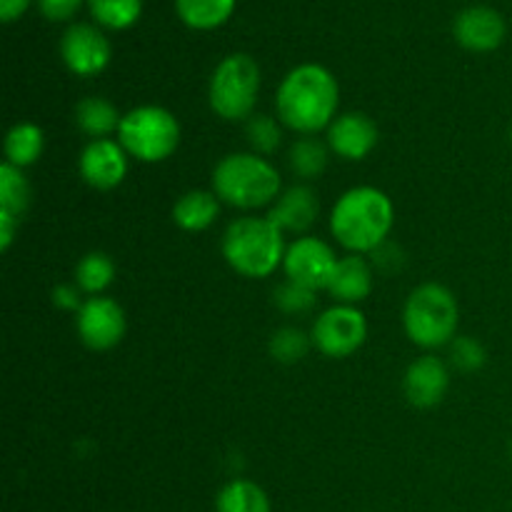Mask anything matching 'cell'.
<instances>
[{
  "label": "cell",
  "mask_w": 512,
  "mask_h": 512,
  "mask_svg": "<svg viewBox=\"0 0 512 512\" xmlns=\"http://www.w3.org/2000/svg\"><path fill=\"white\" fill-rule=\"evenodd\" d=\"M340 103L338 80L323 65L305 63L285 75L275 95L278 118L298 133H318L335 120Z\"/></svg>",
  "instance_id": "6da1fadb"
},
{
  "label": "cell",
  "mask_w": 512,
  "mask_h": 512,
  "mask_svg": "<svg viewBox=\"0 0 512 512\" xmlns=\"http://www.w3.org/2000/svg\"><path fill=\"white\" fill-rule=\"evenodd\" d=\"M393 228V203L378 188H353L335 203L330 230L343 248L353 253H373Z\"/></svg>",
  "instance_id": "7a4b0ae2"
},
{
  "label": "cell",
  "mask_w": 512,
  "mask_h": 512,
  "mask_svg": "<svg viewBox=\"0 0 512 512\" xmlns=\"http://www.w3.org/2000/svg\"><path fill=\"white\" fill-rule=\"evenodd\" d=\"M223 255L245 278H268L285 260L283 230L270 218H240L223 235Z\"/></svg>",
  "instance_id": "3957f363"
},
{
  "label": "cell",
  "mask_w": 512,
  "mask_h": 512,
  "mask_svg": "<svg viewBox=\"0 0 512 512\" xmlns=\"http://www.w3.org/2000/svg\"><path fill=\"white\" fill-rule=\"evenodd\" d=\"M213 188L235 208H263L280 195V173L260 155L233 153L215 168Z\"/></svg>",
  "instance_id": "277c9868"
},
{
  "label": "cell",
  "mask_w": 512,
  "mask_h": 512,
  "mask_svg": "<svg viewBox=\"0 0 512 512\" xmlns=\"http://www.w3.org/2000/svg\"><path fill=\"white\" fill-rule=\"evenodd\" d=\"M405 333L420 348H440L458 330L460 310L455 295L438 283L420 285L405 303Z\"/></svg>",
  "instance_id": "5b68a950"
},
{
  "label": "cell",
  "mask_w": 512,
  "mask_h": 512,
  "mask_svg": "<svg viewBox=\"0 0 512 512\" xmlns=\"http://www.w3.org/2000/svg\"><path fill=\"white\" fill-rule=\"evenodd\" d=\"M125 153L143 163H160L180 145V125L170 110L160 105H143L123 115L118 128Z\"/></svg>",
  "instance_id": "8992f818"
},
{
  "label": "cell",
  "mask_w": 512,
  "mask_h": 512,
  "mask_svg": "<svg viewBox=\"0 0 512 512\" xmlns=\"http://www.w3.org/2000/svg\"><path fill=\"white\" fill-rule=\"evenodd\" d=\"M260 90V68L250 55H228L210 80V105L223 120H243L253 113Z\"/></svg>",
  "instance_id": "52a82bcc"
},
{
  "label": "cell",
  "mask_w": 512,
  "mask_h": 512,
  "mask_svg": "<svg viewBox=\"0 0 512 512\" xmlns=\"http://www.w3.org/2000/svg\"><path fill=\"white\" fill-rule=\"evenodd\" d=\"M365 315L353 305L325 310L313 328V343L328 358H348L365 343Z\"/></svg>",
  "instance_id": "ba28073f"
},
{
  "label": "cell",
  "mask_w": 512,
  "mask_h": 512,
  "mask_svg": "<svg viewBox=\"0 0 512 512\" xmlns=\"http://www.w3.org/2000/svg\"><path fill=\"white\" fill-rule=\"evenodd\" d=\"M338 258L328 243L320 238H298L285 250L283 268L290 283H298L308 290H328L335 273Z\"/></svg>",
  "instance_id": "9c48e42d"
},
{
  "label": "cell",
  "mask_w": 512,
  "mask_h": 512,
  "mask_svg": "<svg viewBox=\"0 0 512 512\" xmlns=\"http://www.w3.org/2000/svg\"><path fill=\"white\" fill-rule=\"evenodd\" d=\"M78 333L88 348L110 350L123 340L125 313L113 298H90L78 310Z\"/></svg>",
  "instance_id": "30bf717a"
},
{
  "label": "cell",
  "mask_w": 512,
  "mask_h": 512,
  "mask_svg": "<svg viewBox=\"0 0 512 512\" xmlns=\"http://www.w3.org/2000/svg\"><path fill=\"white\" fill-rule=\"evenodd\" d=\"M60 55L75 75H95L108 65L110 43L95 25L75 23L60 38Z\"/></svg>",
  "instance_id": "8fae6325"
},
{
  "label": "cell",
  "mask_w": 512,
  "mask_h": 512,
  "mask_svg": "<svg viewBox=\"0 0 512 512\" xmlns=\"http://www.w3.org/2000/svg\"><path fill=\"white\" fill-rule=\"evenodd\" d=\"M125 148L115 140L100 138L85 145L80 155V175L88 185L98 190H110L123 183L128 173V158Z\"/></svg>",
  "instance_id": "7c38bea8"
},
{
  "label": "cell",
  "mask_w": 512,
  "mask_h": 512,
  "mask_svg": "<svg viewBox=\"0 0 512 512\" xmlns=\"http://www.w3.org/2000/svg\"><path fill=\"white\" fill-rule=\"evenodd\" d=\"M453 33L463 48L475 50V53H488L503 43L505 20L498 10L488 8V5H473V8L458 13Z\"/></svg>",
  "instance_id": "4fadbf2b"
},
{
  "label": "cell",
  "mask_w": 512,
  "mask_h": 512,
  "mask_svg": "<svg viewBox=\"0 0 512 512\" xmlns=\"http://www.w3.org/2000/svg\"><path fill=\"white\" fill-rule=\"evenodd\" d=\"M328 143L345 160H363L378 145V125L363 113H345L330 123Z\"/></svg>",
  "instance_id": "5bb4252c"
},
{
  "label": "cell",
  "mask_w": 512,
  "mask_h": 512,
  "mask_svg": "<svg viewBox=\"0 0 512 512\" xmlns=\"http://www.w3.org/2000/svg\"><path fill=\"white\" fill-rule=\"evenodd\" d=\"M450 375L448 368L435 355H425V358L415 360L405 373V395L415 408H433L448 393Z\"/></svg>",
  "instance_id": "9a60e30c"
},
{
  "label": "cell",
  "mask_w": 512,
  "mask_h": 512,
  "mask_svg": "<svg viewBox=\"0 0 512 512\" xmlns=\"http://www.w3.org/2000/svg\"><path fill=\"white\" fill-rule=\"evenodd\" d=\"M330 295L335 300H340L343 305L360 303L370 295L373 290V273H370V265L365 263L360 255H348V258H340L335 265V273L330 278L328 285Z\"/></svg>",
  "instance_id": "2e32d148"
},
{
  "label": "cell",
  "mask_w": 512,
  "mask_h": 512,
  "mask_svg": "<svg viewBox=\"0 0 512 512\" xmlns=\"http://www.w3.org/2000/svg\"><path fill=\"white\" fill-rule=\"evenodd\" d=\"M280 230H305L318 218V198L308 185L285 190L268 215Z\"/></svg>",
  "instance_id": "e0dca14e"
},
{
  "label": "cell",
  "mask_w": 512,
  "mask_h": 512,
  "mask_svg": "<svg viewBox=\"0 0 512 512\" xmlns=\"http://www.w3.org/2000/svg\"><path fill=\"white\" fill-rule=\"evenodd\" d=\"M218 213L220 198L215 193H208V190H190L173 208L175 223L183 230H190V233H198V230H205L208 225H213Z\"/></svg>",
  "instance_id": "ac0fdd59"
},
{
  "label": "cell",
  "mask_w": 512,
  "mask_h": 512,
  "mask_svg": "<svg viewBox=\"0 0 512 512\" xmlns=\"http://www.w3.org/2000/svg\"><path fill=\"white\" fill-rule=\"evenodd\" d=\"M235 8V0H175L180 20L190 28L210 30L223 25Z\"/></svg>",
  "instance_id": "d6986e66"
},
{
  "label": "cell",
  "mask_w": 512,
  "mask_h": 512,
  "mask_svg": "<svg viewBox=\"0 0 512 512\" xmlns=\"http://www.w3.org/2000/svg\"><path fill=\"white\" fill-rule=\"evenodd\" d=\"M43 153V130L35 123H18L5 138V158L15 168L33 165Z\"/></svg>",
  "instance_id": "ffe728a7"
},
{
  "label": "cell",
  "mask_w": 512,
  "mask_h": 512,
  "mask_svg": "<svg viewBox=\"0 0 512 512\" xmlns=\"http://www.w3.org/2000/svg\"><path fill=\"white\" fill-rule=\"evenodd\" d=\"M75 120H78L80 130H85L95 140H100L113 133V130H118L123 118L118 115L115 105L108 103L105 98H85L78 103Z\"/></svg>",
  "instance_id": "44dd1931"
},
{
  "label": "cell",
  "mask_w": 512,
  "mask_h": 512,
  "mask_svg": "<svg viewBox=\"0 0 512 512\" xmlns=\"http://www.w3.org/2000/svg\"><path fill=\"white\" fill-rule=\"evenodd\" d=\"M218 512H270V500L260 485L233 480L220 490Z\"/></svg>",
  "instance_id": "7402d4cb"
},
{
  "label": "cell",
  "mask_w": 512,
  "mask_h": 512,
  "mask_svg": "<svg viewBox=\"0 0 512 512\" xmlns=\"http://www.w3.org/2000/svg\"><path fill=\"white\" fill-rule=\"evenodd\" d=\"M30 205V185L20 168L5 163L0 168V213L10 215V218L20 220V215L28 210Z\"/></svg>",
  "instance_id": "603a6c76"
},
{
  "label": "cell",
  "mask_w": 512,
  "mask_h": 512,
  "mask_svg": "<svg viewBox=\"0 0 512 512\" xmlns=\"http://www.w3.org/2000/svg\"><path fill=\"white\" fill-rule=\"evenodd\" d=\"M90 13L105 28H128L140 18L143 0H88Z\"/></svg>",
  "instance_id": "cb8c5ba5"
},
{
  "label": "cell",
  "mask_w": 512,
  "mask_h": 512,
  "mask_svg": "<svg viewBox=\"0 0 512 512\" xmlns=\"http://www.w3.org/2000/svg\"><path fill=\"white\" fill-rule=\"evenodd\" d=\"M115 278V265L108 255L90 253L80 260L78 270H75V280L85 293H103Z\"/></svg>",
  "instance_id": "d4e9b609"
},
{
  "label": "cell",
  "mask_w": 512,
  "mask_h": 512,
  "mask_svg": "<svg viewBox=\"0 0 512 512\" xmlns=\"http://www.w3.org/2000/svg\"><path fill=\"white\" fill-rule=\"evenodd\" d=\"M328 165V150L313 138H300L290 150V168L300 178H315Z\"/></svg>",
  "instance_id": "484cf974"
},
{
  "label": "cell",
  "mask_w": 512,
  "mask_h": 512,
  "mask_svg": "<svg viewBox=\"0 0 512 512\" xmlns=\"http://www.w3.org/2000/svg\"><path fill=\"white\" fill-rule=\"evenodd\" d=\"M270 353L280 363H295V360L305 358V353H308V338L300 330L283 328L270 340Z\"/></svg>",
  "instance_id": "4316f807"
},
{
  "label": "cell",
  "mask_w": 512,
  "mask_h": 512,
  "mask_svg": "<svg viewBox=\"0 0 512 512\" xmlns=\"http://www.w3.org/2000/svg\"><path fill=\"white\" fill-rule=\"evenodd\" d=\"M248 140L258 153H275L283 140V133H280L278 123H275L270 115H255L248 123Z\"/></svg>",
  "instance_id": "83f0119b"
},
{
  "label": "cell",
  "mask_w": 512,
  "mask_h": 512,
  "mask_svg": "<svg viewBox=\"0 0 512 512\" xmlns=\"http://www.w3.org/2000/svg\"><path fill=\"white\" fill-rule=\"evenodd\" d=\"M275 303H278V308H283L285 313H305V310L313 308L315 298H313V290L303 288V285L298 283H285L283 288H278V293H275Z\"/></svg>",
  "instance_id": "f1b7e54d"
},
{
  "label": "cell",
  "mask_w": 512,
  "mask_h": 512,
  "mask_svg": "<svg viewBox=\"0 0 512 512\" xmlns=\"http://www.w3.org/2000/svg\"><path fill=\"white\" fill-rule=\"evenodd\" d=\"M453 363L460 370H478L485 363L483 345L473 338H458L453 343Z\"/></svg>",
  "instance_id": "f546056e"
},
{
  "label": "cell",
  "mask_w": 512,
  "mask_h": 512,
  "mask_svg": "<svg viewBox=\"0 0 512 512\" xmlns=\"http://www.w3.org/2000/svg\"><path fill=\"white\" fill-rule=\"evenodd\" d=\"M83 0H38V8L50 20H68Z\"/></svg>",
  "instance_id": "4dcf8cb0"
},
{
  "label": "cell",
  "mask_w": 512,
  "mask_h": 512,
  "mask_svg": "<svg viewBox=\"0 0 512 512\" xmlns=\"http://www.w3.org/2000/svg\"><path fill=\"white\" fill-rule=\"evenodd\" d=\"M28 5L30 0H0V18L10 23V20L20 18L28 10Z\"/></svg>",
  "instance_id": "1f68e13d"
},
{
  "label": "cell",
  "mask_w": 512,
  "mask_h": 512,
  "mask_svg": "<svg viewBox=\"0 0 512 512\" xmlns=\"http://www.w3.org/2000/svg\"><path fill=\"white\" fill-rule=\"evenodd\" d=\"M55 303H58L60 308H83L78 300V290L68 288V285H60V288L55 290Z\"/></svg>",
  "instance_id": "d6a6232c"
},
{
  "label": "cell",
  "mask_w": 512,
  "mask_h": 512,
  "mask_svg": "<svg viewBox=\"0 0 512 512\" xmlns=\"http://www.w3.org/2000/svg\"><path fill=\"white\" fill-rule=\"evenodd\" d=\"M20 220L10 218V215L0 213V248L8 250L10 243H13V233H15V225H18Z\"/></svg>",
  "instance_id": "836d02e7"
}]
</instances>
